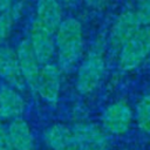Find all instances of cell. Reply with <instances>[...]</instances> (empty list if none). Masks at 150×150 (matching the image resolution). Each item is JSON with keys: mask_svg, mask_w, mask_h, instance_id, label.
<instances>
[{"mask_svg": "<svg viewBox=\"0 0 150 150\" xmlns=\"http://www.w3.org/2000/svg\"><path fill=\"white\" fill-rule=\"evenodd\" d=\"M54 36L57 66L62 71H69L83 55L84 35L82 25L75 18H66L57 27Z\"/></svg>", "mask_w": 150, "mask_h": 150, "instance_id": "cell-1", "label": "cell"}, {"mask_svg": "<svg viewBox=\"0 0 150 150\" xmlns=\"http://www.w3.org/2000/svg\"><path fill=\"white\" fill-rule=\"evenodd\" d=\"M104 71V43L98 40L88 52L77 68L75 79L76 90L82 95L93 93L101 83Z\"/></svg>", "mask_w": 150, "mask_h": 150, "instance_id": "cell-2", "label": "cell"}, {"mask_svg": "<svg viewBox=\"0 0 150 150\" xmlns=\"http://www.w3.org/2000/svg\"><path fill=\"white\" fill-rule=\"evenodd\" d=\"M150 55V26L141 27L118 50L117 64L121 70L139 67Z\"/></svg>", "mask_w": 150, "mask_h": 150, "instance_id": "cell-3", "label": "cell"}, {"mask_svg": "<svg viewBox=\"0 0 150 150\" xmlns=\"http://www.w3.org/2000/svg\"><path fill=\"white\" fill-rule=\"evenodd\" d=\"M134 111L125 100L109 104L101 115V125L110 136L124 135L131 127Z\"/></svg>", "mask_w": 150, "mask_h": 150, "instance_id": "cell-4", "label": "cell"}, {"mask_svg": "<svg viewBox=\"0 0 150 150\" xmlns=\"http://www.w3.org/2000/svg\"><path fill=\"white\" fill-rule=\"evenodd\" d=\"M71 129L80 150H110V135L102 125L79 122Z\"/></svg>", "mask_w": 150, "mask_h": 150, "instance_id": "cell-5", "label": "cell"}, {"mask_svg": "<svg viewBox=\"0 0 150 150\" xmlns=\"http://www.w3.org/2000/svg\"><path fill=\"white\" fill-rule=\"evenodd\" d=\"M143 27L139 22L134 9H127L122 12L112 23L108 36V45L111 50L116 54L121 47L141 28Z\"/></svg>", "mask_w": 150, "mask_h": 150, "instance_id": "cell-6", "label": "cell"}, {"mask_svg": "<svg viewBox=\"0 0 150 150\" xmlns=\"http://www.w3.org/2000/svg\"><path fill=\"white\" fill-rule=\"evenodd\" d=\"M61 73L57 64L52 62L42 64L35 93L50 105H56L61 90Z\"/></svg>", "mask_w": 150, "mask_h": 150, "instance_id": "cell-7", "label": "cell"}, {"mask_svg": "<svg viewBox=\"0 0 150 150\" xmlns=\"http://www.w3.org/2000/svg\"><path fill=\"white\" fill-rule=\"evenodd\" d=\"M55 33L50 32L36 20L32 22L29 32L30 46L41 64L49 63L55 55Z\"/></svg>", "mask_w": 150, "mask_h": 150, "instance_id": "cell-8", "label": "cell"}, {"mask_svg": "<svg viewBox=\"0 0 150 150\" xmlns=\"http://www.w3.org/2000/svg\"><path fill=\"white\" fill-rule=\"evenodd\" d=\"M16 55H18L19 66H20V69H21V73H22V76L25 79L27 87L32 91H35L42 64L38 60L28 39L22 40L18 45Z\"/></svg>", "mask_w": 150, "mask_h": 150, "instance_id": "cell-9", "label": "cell"}, {"mask_svg": "<svg viewBox=\"0 0 150 150\" xmlns=\"http://www.w3.org/2000/svg\"><path fill=\"white\" fill-rule=\"evenodd\" d=\"M0 77L19 91L27 87L19 66L16 50L8 46H0Z\"/></svg>", "mask_w": 150, "mask_h": 150, "instance_id": "cell-10", "label": "cell"}, {"mask_svg": "<svg viewBox=\"0 0 150 150\" xmlns=\"http://www.w3.org/2000/svg\"><path fill=\"white\" fill-rule=\"evenodd\" d=\"M43 139L50 150H80L73 129L64 124H53L47 128Z\"/></svg>", "mask_w": 150, "mask_h": 150, "instance_id": "cell-11", "label": "cell"}, {"mask_svg": "<svg viewBox=\"0 0 150 150\" xmlns=\"http://www.w3.org/2000/svg\"><path fill=\"white\" fill-rule=\"evenodd\" d=\"M25 111V101L19 90L11 86L0 87V117L2 120H14Z\"/></svg>", "mask_w": 150, "mask_h": 150, "instance_id": "cell-12", "label": "cell"}, {"mask_svg": "<svg viewBox=\"0 0 150 150\" xmlns=\"http://www.w3.org/2000/svg\"><path fill=\"white\" fill-rule=\"evenodd\" d=\"M43 27L55 33L63 20L62 8L59 0H38L35 19Z\"/></svg>", "mask_w": 150, "mask_h": 150, "instance_id": "cell-13", "label": "cell"}, {"mask_svg": "<svg viewBox=\"0 0 150 150\" xmlns=\"http://www.w3.org/2000/svg\"><path fill=\"white\" fill-rule=\"evenodd\" d=\"M7 132L14 150H34V137L28 123L23 118L12 120Z\"/></svg>", "mask_w": 150, "mask_h": 150, "instance_id": "cell-14", "label": "cell"}, {"mask_svg": "<svg viewBox=\"0 0 150 150\" xmlns=\"http://www.w3.org/2000/svg\"><path fill=\"white\" fill-rule=\"evenodd\" d=\"M22 7L21 4L13 5L12 8L0 14V46L5 42V40L11 34V30L15 23V21L19 19L21 14Z\"/></svg>", "mask_w": 150, "mask_h": 150, "instance_id": "cell-15", "label": "cell"}, {"mask_svg": "<svg viewBox=\"0 0 150 150\" xmlns=\"http://www.w3.org/2000/svg\"><path fill=\"white\" fill-rule=\"evenodd\" d=\"M135 120L138 128L143 132L150 134V91L145 94L137 103Z\"/></svg>", "mask_w": 150, "mask_h": 150, "instance_id": "cell-16", "label": "cell"}, {"mask_svg": "<svg viewBox=\"0 0 150 150\" xmlns=\"http://www.w3.org/2000/svg\"><path fill=\"white\" fill-rule=\"evenodd\" d=\"M134 12L142 26H150V0H137Z\"/></svg>", "mask_w": 150, "mask_h": 150, "instance_id": "cell-17", "label": "cell"}, {"mask_svg": "<svg viewBox=\"0 0 150 150\" xmlns=\"http://www.w3.org/2000/svg\"><path fill=\"white\" fill-rule=\"evenodd\" d=\"M1 121H2V118L0 117V150H14V148L11 143L7 129L2 125Z\"/></svg>", "mask_w": 150, "mask_h": 150, "instance_id": "cell-18", "label": "cell"}, {"mask_svg": "<svg viewBox=\"0 0 150 150\" xmlns=\"http://www.w3.org/2000/svg\"><path fill=\"white\" fill-rule=\"evenodd\" d=\"M14 5V0H0V14L12 8Z\"/></svg>", "mask_w": 150, "mask_h": 150, "instance_id": "cell-19", "label": "cell"}, {"mask_svg": "<svg viewBox=\"0 0 150 150\" xmlns=\"http://www.w3.org/2000/svg\"><path fill=\"white\" fill-rule=\"evenodd\" d=\"M89 6H93V7H95V6H100V5H102V4H104L107 0H84Z\"/></svg>", "mask_w": 150, "mask_h": 150, "instance_id": "cell-20", "label": "cell"}, {"mask_svg": "<svg viewBox=\"0 0 150 150\" xmlns=\"http://www.w3.org/2000/svg\"><path fill=\"white\" fill-rule=\"evenodd\" d=\"M59 1H68V0H59Z\"/></svg>", "mask_w": 150, "mask_h": 150, "instance_id": "cell-21", "label": "cell"}]
</instances>
